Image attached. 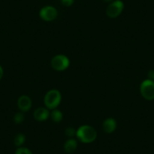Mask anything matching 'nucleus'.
I'll return each mask as SVG.
<instances>
[{"mask_svg": "<svg viewBox=\"0 0 154 154\" xmlns=\"http://www.w3.org/2000/svg\"><path fill=\"white\" fill-rule=\"evenodd\" d=\"M76 137L83 143H91L96 140L97 136V131L94 127L84 125L76 130Z\"/></svg>", "mask_w": 154, "mask_h": 154, "instance_id": "f257e3e1", "label": "nucleus"}, {"mask_svg": "<svg viewBox=\"0 0 154 154\" xmlns=\"http://www.w3.org/2000/svg\"><path fill=\"white\" fill-rule=\"evenodd\" d=\"M61 94L57 89H51L45 94L44 103L48 109H56L61 101Z\"/></svg>", "mask_w": 154, "mask_h": 154, "instance_id": "f03ea898", "label": "nucleus"}, {"mask_svg": "<svg viewBox=\"0 0 154 154\" xmlns=\"http://www.w3.org/2000/svg\"><path fill=\"white\" fill-rule=\"evenodd\" d=\"M124 5L122 0H114L108 5L106 9V14L109 18H116L123 11Z\"/></svg>", "mask_w": 154, "mask_h": 154, "instance_id": "7ed1b4c3", "label": "nucleus"}, {"mask_svg": "<svg viewBox=\"0 0 154 154\" xmlns=\"http://www.w3.org/2000/svg\"><path fill=\"white\" fill-rule=\"evenodd\" d=\"M140 92L146 100H154V81L149 79L143 80L140 85Z\"/></svg>", "mask_w": 154, "mask_h": 154, "instance_id": "20e7f679", "label": "nucleus"}, {"mask_svg": "<svg viewBox=\"0 0 154 154\" xmlns=\"http://www.w3.org/2000/svg\"><path fill=\"white\" fill-rule=\"evenodd\" d=\"M69 58L64 54H57L52 57L51 60V66L54 70L63 71L69 66Z\"/></svg>", "mask_w": 154, "mask_h": 154, "instance_id": "39448f33", "label": "nucleus"}, {"mask_svg": "<svg viewBox=\"0 0 154 154\" xmlns=\"http://www.w3.org/2000/svg\"><path fill=\"white\" fill-rule=\"evenodd\" d=\"M38 15L42 20L50 22L55 20L57 17V10L51 5L42 7L38 12Z\"/></svg>", "mask_w": 154, "mask_h": 154, "instance_id": "423d86ee", "label": "nucleus"}, {"mask_svg": "<svg viewBox=\"0 0 154 154\" xmlns=\"http://www.w3.org/2000/svg\"><path fill=\"white\" fill-rule=\"evenodd\" d=\"M17 106L21 112H27L32 107V100L27 95H21L17 100Z\"/></svg>", "mask_w": 154, "mask_h": 154, "instance_id": "0eeeda50", "label": "nucleus"}, {"mask_svg": "<svg viewBox=\"0 0 154 154\" xmlns=\"http://www.w3.org/2000/svg\"><path fill=\"white\" fill-rule=\"evenodd\" d=\"M33 117L38 122L46 121L50 117V112L48 108L38 107L33 112Z\"/></svg>", "mask_w": 154, "mask_h": 154, "instance_id": "6e6552de", "label": "nucleus"}, {"mask_svg": "<svg viewBox=\"0 0 154 154\" xmlns=\"http://www.w3.org/2000/svg\"><path fill=\"white\" fill-rule=\"evenodd\" d=\"M117 127V122L114 118H106L103 122V129L106 134H111L114 132Z\"/></svg>", "mask_w": 154, "mask_h": 154, "instance_id": "1a4fd4ad", "label": "nucleus"}, {"mask_svg": "<svg viewBox=\"0 0 154 154\" xmlns=\"http://www.w3.org/2000/svg\"><path fill=\"white\" fill-rule=\"evenodd\" d=\"M77 146H78V143L77 140L75 138L72 137V138H69L63 145V149L66 153H72L75 151Z\"/></svg>", "mask_w": 154, "mask_h": 154, "instance_id": "9d476101", "label": "nucleus"}, {"mask_svg": "<svg viewBox=\"0 0 154 154\" xmlns=\"http://www.w3.org/2000/svg\"><path fill=\"white\" fill-rule=\"evenodd\" d=\"M50 117L54 122H60L63 119V116L61 111L56 108V109H52L51 112H50Z\"/></svg>", "mask_w": 154, "mask_h": 154, "instance_id": "9b49d317", "label": "nucleus"}, {"mask_svg": "<svg viewBox=\"0 0 154 154\" xmlns=\"http://www.w3.org/2000/svg\"><path fill=\"white\" fill-rule=\"evenodd\" d=\"M26 141V136L22 133H19L15 135L14 138V143L17 147L23 146V143Z\"/></svg>", "mask_w": 154, "mask_h": 154, "instance_id": "f8f14e48", "label": "nucleus"}, {"mask_svg": "<svg viewBox=\"0 0 154 154\" xmlns=\"http://www.w3.org/2000/svg\"><path fill=\"white\" fill-rule=\"evenodd\" d=\"M24 115L23 112H16L14 116V122L16 124H20L24 121Z\"/></svg>", "mask_w": 154, "mask_h": 154, "instance_id": "ddd939ff", "label": "nucleus"}, {"mask_svg": "<svg viewBox=\"0 0 154 154\" xmlns=\"http://www.w3.org/2000/svg\"><path fill=\"white\" fill-rule=\"evenodd\" d=\"M14 154H32V152L28 148L24 147V146H20V147L17 148Z\"/></svg>", "mask_w": 154, "mask_h": 154, "instance_id": "4468645a", "label": "nucleus"}, {"mask_svg": "<svg viewBox=\"0 0 154 154\" xmlns=\"http://www.w3.org/2000/svg\"><path fill=\"white\" fill-rule=\"evenodd\" d=\"M65 134L69 138H72L74 136L76 135V130L72 127H68L65 130Z\"/></svg>", "mask_w": 154, "mask_h": 154, "instance_id": "2eb2a0df", "label": "nucleus"}, {"mask_svg": "<svg viewBox=\"0 0 154 154\" xmlns=\"http://www.w3.org/2000/svg\"><path fill=\"white\" fill-rule=\"evenodd\" d=\"M62 5L66 7H69L73 4L74 0H60Z\"/></svg>", "mask_w": 154, "mask_h": 154, "instance_id": "dca6fc26", "label": "nucleus"}, {"mask_svg": "<svg viewBox=\"0 0 154 154\" xmlns=\"http://www.w3.org/2000/svg\"><path fill=\"white\" fill-rule=\"evenodd\" d=\"M148 79L154 81V70H149L147 73Z\"/></svg>", "mask_w": 154, "mask_h": 154, "instance_id": "f3484780", "label": "nucleus"}, {"mask_svg": "<svg viewBox=\"0 0 154 154\" xmlns=\"http://www.w3.org/2000/svg\"><path fill=\"white\" fill-rule=\"evenodd\" d=\"M4 75V69L3 67H2L1 65H0V80L2 79V77H3Z\"/></svg>", "mask_w": 154, "mask_h": 154, "instance_id": "a211bd4d", "label": "nucleus"}, {"mask_svg": "<svg viewBox=\"0 0 154 154\" xmlns=\"http://www.w3.org/2000/svg\"><path fill=\"white\" fill-rule=\"evenodd\" d=\"M103 1L104 2H106V3H110V2H112L114 0H103Z\"/></svg>", "mask_w": 154, "mask_h": 154, "instance_id": "6ab92c4d", "label": "nucleus"}]
</instances>
